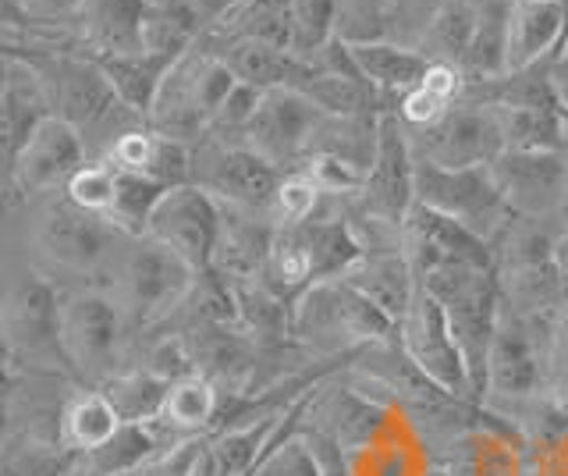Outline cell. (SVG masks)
<instances>
[{
	"label": "cell",
	"instance_id": "obj_1",
	"mask_svg": "<svg viewBox=\"0 0 568 476\" xmlns=\"http://www.w3.org/2000/svg\"><path fill=\"white\" fill-rule=\"evenodd\" d=\"M395 331L342 277L316 281L292 303V342L313 359H355L363 348L395 338Z\"/></svg>",
	"mask_w": 568,
	"mask_h": 476
},
{
	"label": "cell",
	"instance_id": "obj_2",
	"mask_svg": "<svg viewBox=\"0 0 568 476\" xmlns=\"http://www.w3.org/2000/svg\"><path fill=\"white\" fill-rule=\"evenodd\" d=\"M235 85H239L235 72L200 40L171 64V72L160 82V93L146 114V125L160 135L174 139V143L185 146L203 143L213 114H217V108Z\"/></svg>",
	"mask_w": 568,
	"mask_h": 476
},
{
	"label": "cell",
	"instance_id": "obj_3",
	"mask_svg": "<svg viewBox=\"0 0 568 476\" xmlns=\"http://www.w3.org/2000/svg\"><path fill=\"white\" fill-rule=\"evenodd\" d=\"M129 313L106 292H79L61 298L58 310V348L71 374L103 387L118 377L124 363V338H129Z\"/></svg>",
	"mask_w": 568,
	"mask_h": 476
},
{
	"label": "cell",
	"instance_id": "obj_4",
	"mask_svg": "<svg viewBox=\"0 0 568 476\" xmlns=\"http://www.w3.org/2000/svg\"><path fill=\"white\" fill-rule=\"evenodd\" d=\"M555 321H537L501 306V324L494 334L487 363L484 405L508 419L526 402L547 395V338Z\"/></svg>",
	"mask_w": 568,
	"mask_h": 476
},
{
	"label": "cell",
	"instance_id": "obj_5",
	"mask_svg": "<svg viewBox=\"0 0 568 476\" xmlns=\"http://www.w3.org/2000/svg\"><path fill=\"white\" fill-rule=\"evenodd\" d=\"M195 277L200 274L156 239L150 235L129 239V250L121 253L118 263L114 298L129 313L132 327L146 331L178 316V310L185 306V298L195 285Z\"/></svg>",
	"mask_w": 568,
	"mask_h": 476
},
{
	"label": "cell",
	"instance_id": "obj_6",
	"mask_svg": "<svg viewBox=\"0 0 568 476\" xmlns=\"http://www.w3.org/2000/svg\"><path fill=\"white\" fill-rule=\"evenodd\" d=\"M32 75L40 79L43 97L50 114L64 118L71 129H79L85 146L89 135L106 129L118 118H139L114 97L111 82L100 72L93 58H75V54H50L40 61H29Z\"/></svg>",
	"mask_w": 568,
	"mask_h": 476
},
{
	"label": "cell",
	"instance_id": "obj_7",
	"mask_svg": "<svg viewBox=\"0 0 568 476\" xmlns=\"http://www.w3.org/2000/svg\"><path fill=\"white\" fill-rule=\"evenodd\" d=\"M281 179L284 171L266 164L260 153L235 143V139L206 135L203 143L192 146V182L224 206L266 217Z\"/></svg>",
	"mask_w": 568,
	"mask_h": 476
},
{
	"label": "cell",
	"instance_id": "obj_8",
	"mask_svg": "<svg viewBox=\"0 0 568 476\" xmlns=\"http://www.w3.org/2000/svg\"><path fill=\"white\" fill-rule=\"evenodd\" d=\"M416 203L466 224L487 245L511 217L490 168H437L416 161Z\"/></svg>",
	"mask_w": 568,
	"mask_h": 476
},
{
	"label": "cell",
	"instance_id": "obj_9",
	"mask_svg": "<svg viewBox=\"0 0 568 476\" xmlns=\"http://www.w3.org/2000/svg\"><path fill=\"white\" fill-rule=\"evenodd\" d=\"M413 156L437 168H490L505 153L490 103L462 97L455 108L426 129H405Z\"/></svg>",
	"mask_w": 568,
	"mask_h": 476
},
{
	"label": "cell",
	"instance_id": "obj_10",
	"mask_svg": "<svg viewBox=\"0 0 568 476\" xmlns=\"http://www.w3.org/2000/svg\"><path fill=\"white\" fill-rule=\"evenodd\" d=\"M352 206L395 227H402L408 210L416 206V156L398 114L387 111L377 118V150H373L359 196H352Z\"/></svg>",
	"mask_w": 568,
	"mask_h": 476
},
{
	"label": "cell",
	"instance_id": "obj_11",
	"mask_svg": "<svg viewBox=\"0 0 568 476\" xmlns=\"http://www.w3.org/2000/svg\"><path fill=\"white\" fill-rule=\"evenodd\" d=\"M490 171L511 214L558 224L568 221V150H505Z\"/></svg>",
	"mask_w": 568,
	"mask_h": 476
},
{
	"label": "cell",
	"instance_id": "obj_12",
	"mask_svg": "<svg viewBox=\"0 0 568 476\" xmlns=\"http://www.w3.org/2000/svg\"><path fill=\"white\" fill-rule=\"evenodd\" d=\"M146 235L182 256L195 274L213 267V250L221 235V203L195 182L174 185L156 200Z\"/></svg>",
	"mask_w": 568,
	"mask_h": 476
},
{
	"label": "cell",
	"instance_id": "obj_13",
	"mask_svg": "<svg viewBox=\"0 0 568 476\" xmlns=\"http://www.w3.org/2000/svg\"><path fill=\"white\" fill-rule=\"evenodd\" d=\"M324 118L327 114H320L316 103L310 97H302L298 90H271L263 93L260 108L253 121L245 125L239 143L260 153L277 171H295L306 161Z\"/></svg>",
	"mask_w": 568,
	"mask_h": 476
},
{
	"label": "cell",
	"instance_id": "obj_14",
	"mask_svg": "<svg viewBox=\"0 0 568 476\" xmlns=\"http://www.w3.org/2000/svg\"><path fill=\"white\" fill-rule=\"evenodd\" d=\"M395 334H398L402 348L408 352V359H413L437 387H444L448 395L469 402V405H479L466 359H462V352L452 338L448 316H444V306L434 295L419 292L413 310L402 316Z\"/></svg>",
	"mask_w": 568,
	"mask_h": 476
},
{
	"label": "cell",
	"instance_id": "obj_15",
	"mask_svg": "<svg viewBox=\"0 0 568 476\" xmlns=\"http://www.w3.org/2000/svg\"><path fill=\"white\" fill-rule=\"evenodd\" d=\"M402 253L413 263L416 281L437 267H490V245L469 232L466 224L437 214V210L416 203L402 224Z\"/></svg>",
	"mask_w": 568,
	"mask_h": 476
},
{
	"label": "cell",
	"instance_id": "obj_16",
	"mask_svg": "<svg viewBox=\"0 0 568 476\" xmlns=\"http://www.w3.org/2000/svg\"><path fill=\"white\" fill-rule=\"evenodd\" d=\"M89 161V146L79 129H71L64 118L47 114L26 139L22 153L14 156L11 182L26 196H53L64 192L68 179Z\"/></svg>",
	"mask_w": 568,
	"mask_h": 476
},
{
	"label": "cell",
	"instance_id": "obj_17",
	"mask_svg": "<svg viewBox=\"0 0 568 476\" xmlns=\"http://www.w3.org/2000/svg\"><path fill=\"white\" fill-rule=\"evenodd\" d=\"M114 239H124V235L118 227L106 224L103 217L75 206L64 192L58 200H50L40 214L43 253L68 271H79V274L100 271L114 250Z\"/></svg>",
	"mask_w": 568,
	"mask_h": 476
},
{
	"label": "cell",
	"instance_id": "obj_18",
	"mask_svg": "<svg viewBox=\"0 0 568 476\" xmlns=\"http://www.w3.org/2000/svg\"><path fill=\"white\" fill-rule=\"evenodd\" d=\"M58 310L61 298L50 281L36 271L22 274L8 298H0V334H8L4 348H58Z\"/></svg>",
	"mask_w": 568,
	"mask_h": 476
},
{
	"label": "cell",
	"instance_id": "obj_19",
	"mask_svg": "<svg viewBox=\"0 0 568 476\" xmlns=\"http://www.w3.org/2000/svg\"><path fill=\"white\" fill-rule=\"evenodd\" d=\"M203 43L217 54L239 82L253 85L260 93L271 90H295L310 75V64L292 50H277L256 40L242 37H221V32H203Z\"/></svg>",
	"mask_w": 568,
	"mask_h": 476
},
{
	"label": "cell",
	"instance_id": "obj_20",
	"mask_svg": "<svg viewBox=\"0 0 568 476\" xmlns=\"http://www.w3.org/2000/svg\"><path fill=\"white\" fill-rule=\"evenodd\" d=\"M345 285L359 292L369 306H377L390 324H402V316L413 310L419 295V281L413 263L405 260L402 250H373L363 253L352 267L342 274Z\"/></svg>",
	"mask_w": 568,
	"mask_h": 476
},
{
	"label": "cell",
	"instance_id": "obj_21",
	"mask_svg": "<svg viewBox=\"0 0 568 476\" xmlns=\"http://www.w3.org/2000/svg\"><path fill=\"white\" fill-rule=\"evenodd\" d=\"M345 47H348L355 72L363 75L369 90H377V97L390 111H395L398 97L413 90L426 75V68H430V58H426L419 47H405L395 40H359Z\"/></svg>",
	"mask_w": 568,
	"mask_h": 476
},
{
	"label": "cell",
	"instance_id": "obj_22",
	"mask_svg": "<svg viewBox=\"0 0 568 476\" xmlns=\"http://www.w3.org/2000/svg\"><path fill=\"white\" fill-rule=\"evenodd\" d=\"M565 22L555 0H511L508 11V72L544 64L561 50Z\"/></svg>",
	"mask_w": 568,
	"mask_h": 476
},
{
	"label": "cell",
	"instance_id": "obj_23",
	"mask_svg": "<svg viewBox=\"0 0 568 476\" xmlns=\"http://www.w3.org/2000/svg\"><path fill=\"white\" fill-rule=\"evenodd\" d=\"M142 14H146V0H82L71 22L79 26L82 43L93 50L89 58H106L142 50Z\"/></svg>",
	"mask_w": 568,
	"mask_h": 476
},
{
	"label": "cell",
	"instance_id": "obj_24",
	"mask_svg": "<svg viewBox=\"0 0 568 476\" xmlns=\"http://www.w3.org/2000/svg\"><path fill=\"white\" fill-rule=\"evenodd\" d=\"M121 427L124 423L111 405V398H106L100 387H89V392L75 395L64 405V413L58 419V448L64 455H85L106 445Z\"/></svg>",
	"mask_w": 568,
	"mask_h": 476
},
{
	"label": "cell",
	"instance_id": "obj_25",
	"mask_svg": "<svg viewBox=\"0 0 568 476\" xmlns=\"http://www.w3.org/2000/svg\"><path fill=\"white\" fill-rule=\"evenodd\" d=\"M217 409H221L217 384L200 374H189L171 381L156 423H164L178 440H195V437H210L213 423H217Z\"/></svg>",
	"mask_w": 568,
	"mask_h": 476
},
{
	"label": "cell",
	"instance_id": "obj_26",
	"mask_svg": "<svg viewBox=\"0 0 568 476\" xmlns=\"http://www.w3.org/2000/svg\"><path fill=\"white\" fill-rule=\"evenodd\" d=\"M93 61L100 64L106 82H111L114 97L142 121H146L153 100L160 93V82H164V75L174 64V61L146 54V50H135V54H106V58H93Z\"/></svg>",
	"mask_w": 568,
	"mask_h": 476
},
{
	"label": "cell",
	"instance_id": "obj_27",
	"mask_svg": "<svg viewBox=\"0 0 568 476\" xmlns=\"http://www.w3.org/2000/svg\"><path fill=\"white\" fill-rule=\"evenodd\" d=\"M210 32L256 40V43L277 47V50H292V54H295V11H292V0H239V4L231 8Z\"/></svg>",
	"mask_w": 568,
	"mask_h": 476
},
{
	"label": "cell",
	"instance_id": "obj_28",
	"mask_svg": "<svg viewBox=\"0 0 568 476\" xmlns=\"http://www.w3.org/2000/svg\"><path fill=\"white\" fill-rule=\"evenodd\" d=\"M47 114L50 108L43 85L32 75V68H29V82H8V90L0 93V168L8 174L14 168V156L22 153L26 139Z\"/></svg>",
	"mask_w": 568,
	"mask_h": 476
},
{
	"label": "cell",
	"instance_id": "obj_29",
	"mask_svg": "<svg viewBox=\"0 0 568 476\" xmlns=\"http://www.w3.org/2000/svg\"><path fill=\"white\" fill-rule=\"evenodd\" d=\"M168 387L171 384L164 377L150 374L146 366H132L106 381L100 392L111 398L121 423H153L160 416V409H164Z\"/></svg>",
	"mask_w": 568,
	"mask_h": 476
},
{
	"label": "cell",
	"instance_id": "obj_30",
	"mask_svg": "<svg viewBox=\"0 0 568 476\" xmlns=\"http://www.w3.org/2000/svg\"><path fill=\"white\" fill-rule=\"evenodd\" d=\"M64 196L89 210V214H97L106 221V214H111L114 206V196H118V168L111 161H85L75 174L68 179L64 185Z\"/></svg>",
	"mask_w": 568,
	"mask_h": 476
},
{
	"label": "cell",
	"instance_id": "obj_31",
	"mask_svg": "<svg viewBox=\"0 0 568 476\" xmlns=\"http://www.w3.org/2000/svg\"><path fill=\"white\" fill-rule=\"evenodd\" d=\"M320 203H324V192H320L306 179V174H302V171H284V179H281V185L274 192L266 217H271L274 227H298V224H306L310 217H316Z\"/></svg>",
	"mask_w": 568,
	"mask_h": 476
},
{
	"label": "cell",
	"instance_id": "obj_32",
	"mask_svg": "<svg viewBox=\"0 0 568 476\" xmlns=\"http://www.w3.org/2000/svg\"><path fill=\"white\" fill-rule=\"evenodd\" d=\"M295 54L306 61L337 37V0H292Z\"/></svg>",
	"mask_w": 568,
	"mask_h": 476
},
{
	"label": "cell",
	"instance_id": "obj_33",
	"mask_svg": "<svg viewBox=\"0 0 568 476\" xmlns=\"http://www.w3.org/2000/svg\"><path fill=\"white\" fill-rule=\"evenodd\" d=\"M206 437H195V440H185V445H174L168 452H160L150 463H142L139 469H129V473H118V476H189L192 473V463L195 455H200Z\"/></svg>",
	"mask_w": 568,
	"mask_h": 476
},
{
	"label": "cell",
	"instance_id": "obj_34",
	"mask_svg": "<svg viewBox=\"0 0 568 476\" xmlns=\"http://www.w3.org/2000/svg\"><path fill=\"white\" fill-rule=\"evenodd\" d=\"M82 0H11V11L18 19H32V22H71L75 19Z\"/></svg>",
	"mask_w": 568,
	"mask_h": 476
},
{
	"label": "cell",
	"instance_id": "obj_35",
	"mask_svg": "<svg viewBox=\"0 0 568 476\" xmlns=\"http://www.w3.org/2000/svg\"><path fill=\"white\" fill-rule=\"evenodd\" d=\"M182 4H185V8L195 14V19L203 22V29L210 32L213 26H217V22L224 19V14H227L231 8L239 4V0H182Z\"/></svg>",
	"mask_w": 568,
	"mask_h": 476
},
{
	"label": "cell",
	"instance_id": "obj_36",
	"mask_svg": "<svg viewBox=\"0 0 568 476\" xmlns=\"http://www.w3.org/2000/svg\"><path fill=\"white\" fill-rule=\"evenodd\" d=\"M547 75H550V85H555L565 114H568V47L561 50V54H555L547 61Z\"/></svg>",
	"mask_w": 568,
	"mask_h": 476
},
{
	"label": "cell",
	"instance_id": "obj_37",
	"mask_svg": "<svg viewBox=\"0 0 568 476\" xmlns=\"http://www.w3.org/2000/svg\"><path fill=\"white\" fill-rule=\"evenodd\" d=\"M14 384H18V369H14V356L0 342V409L8 405V398L14 395Z\"/></svg>",
	"mask_w": 568,
	"mask_h": 476
},
{
	"label": "cell",
	"instance_id": "obj_38",
	"mask_svg": "<svg viewBox=\"0 0 568 476\" xmlns=\"http://www.w3.org/2000/svg\"><path fill=\"white\" fill-rule=\"evenodd\" d=\"M8 82H11V68H8V61L0 58V93L8 90Z\"/></svg>",
	"mask_w": 568,
	"mask_h": 476
},
{
	"label": "cell",
	"instance_id": "obj_39",
	"mask_svg": "<svg viewBox=\"0 0 568 476\" xmlns=\"http://www.w3.org/2000/svg\"><path fill=\"white\" fill-rule=\"evenodd\" d=\"M146 4H156V0H146Z\"/></svg>",
	"mask_w": 568,
	"mask_h": 476
}]
</instances>
